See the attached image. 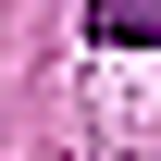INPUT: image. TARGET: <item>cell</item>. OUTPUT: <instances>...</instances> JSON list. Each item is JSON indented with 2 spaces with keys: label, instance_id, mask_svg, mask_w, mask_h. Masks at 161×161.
I'll return each instance as SVG.
<instances>
[{
  "label": "cell",
  "instance_id": "obj_1",
  "mask_svg": "<svg viewBox=\"0 0 161 161\" xmlns=\"http://www.w3.org/2000/svg\"><path fill=\"white\" fill-rule=\"evenodd\" d=\"M87 37L99 50H149L161 37V0H87Z\"/></svg>",
  "mask_w": 161,
  "mask_h": 161
}]
</instances>
